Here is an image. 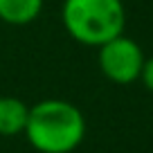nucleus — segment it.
I'll return each instance as SVG.
<instances>
[{
  "mask_svg": "<svg viewBox=\"0 0 153 153\" xmlns=\"http://www.w3.org/2000/svg\"><path fill=\"white\" fill-rule=\"evenodd\" d=\"M45 0H0V20L14 27L29 25L41 16Z\"/></svg>",
  "mask_w": 153,
  "mask_h": 153,
  "instance_id": "39448f33",
  "label": "nucleus"
},
{
  "mask_svg": "<svg viewBox=\"0 0 153 153\" xmlns=\"http://www.w3.org/2000/svg\"><path fill=\"white\" fill-rule=\"evenodd\" d=\"M23 135L38 153H72L86 137V117L68 99H41L29 106Z\"/></svg>",
  "mask_w": 153,
  "mask_h": 153,
  "instance_id": "f257e3e1",
  "label": "nucleus"
},
{
  "mask_svg": "<svg viewBox=\"0 0 153 153\" xmlns=\"http://www.w3.org/2000/svg\"><path fill=\"white\" fill-rule=\"evenodd\" d=\"M137 81H142L144 88L153 92V56L144 59V65H142V72H140V79H137Z\"/></svg>",
  "mask_w": 153,
  "mask_h": 153,
  "instance_id": "423d86ee",
  "label": "nucleus"
},
{
  "mask_svg": "<svg viewBox=\"0 0 153 153\" xmlns=\"http://www.w3.org/2000/svg\"><path fill=\"white\" fill-rule=\"evenodd\" d=\"M144 59L146 56L140 43L128 38L126 34H120L97 48V65H99L101 74L117 86H128V83L137 81Z\"/></svg>",
  "mask_w": 153,
  "mask_h": 153,
  "instance_id": "7ed1b4c3",
  "label": "nucleus"
},
{
  "mask_svg": "<svg viewBox=\"0 0 153 153\" xmlns=\"http://www.w3.org/2000/svg\"><path fill=\"white\" fill-rule=\"evenodd\" d=\"M29 106L11 95L0 97V137H16L25 133Z\"/></svg>",
  "mask_w": 153,
  "mask_h": 153,
  "instance_id": "20e7f679",
  "label": "nucleus"
},
{
  "mask_svg": "<svg viewBox=\"0 0 153 153\" xmlns=\"http://www.w3.org/2000/svg\"><path fill=\"white\" fill-rule=\"evenodd\" d=\"M61 23L72 41L99 48L124 34L126 7L122 0H63Z\"/></svg>",
  "mask_w": 153,
  "mask_h": 153,
  "instance_id": "f03ea898",
  "label": "nucleus"
}]
</instances>
